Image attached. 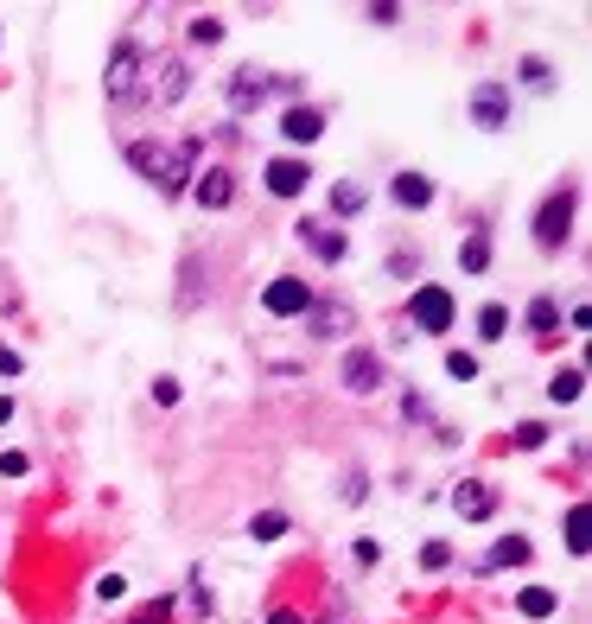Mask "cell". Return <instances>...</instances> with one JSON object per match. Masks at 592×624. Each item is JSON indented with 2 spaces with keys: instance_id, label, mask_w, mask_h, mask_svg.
Listing matches in <instances>:
<instances>
[{
  "instance_id": "obj_14",
  "label": "cell",
  "mask_w": 592,
  "mask_h": 624,
  "mask_svg": "<svg viewBox=\"0 0 592 624\" xmlns=\"http://www.w3.org/2000/svg\"><path fill=\"white\" fill-rule=\"evenodd\" d=\"M389 198L402 204V211H427V204H433V179H427V172H395Z\"/></svg>"
},
{
  "instance_id": "obj_35",
  "label": "cell",
  "mask_w": 592,
  "mask_h": 624,
  "mask_svg": "<svg viewBox=\"0 0 592 624\" xmlns=\"http://www.w3.org/2000/svg\"><path fill=\"white\" fill-rule=\"evenodd\" d=\"M0 376H20V351H7V344H0Z\"/></svg>"
},
{
  "instance_id": "obj_25",
  "label": "cell",
  "mask_w": 592,
  "mask_h": 624,
  "mask_svg": "<svg viewBox=\"0 0 592 624\" xmlns=\"http://www.w3.org/2000/svg\"><path fill=\"white\" fill-rule=\"evenodd\" d=\"M185 32H191V45H223V20H217V13H204V20H191Z\"/></svg>"
},
{
  "instance_id": "obj_30",
  "label": "cell",
  "mask_w": 592,
  "mask_h": 624,
  "mask_svg": "<svg viewBox=\"0 0 592 624\" xmlns=\"http://www.w3.org/2000/svg\"><path fill=\"white\" fill-rule=\"evenodd\" d=\"M121 593H128V580H121V574H102V580H96V599H102V605H115Z\"/></svg>"
},
{
  "instance_id": "obj_34",
  "label": "cell",
  "mask_w": 592,
  "mask_h": 624,
  "mask_svg": "<svg viewBox=\"0 0 592 624\" xmlns=\"http://www.w3.org/2000/svg\"><path fill=\"white\" fill-rule=\"evenodd\" d=\"M0 472H7V478H26V453H0Z\"/></svg>"
},
{
  "instance_id": "obj_4",
  "label": "cell",
  "mask_w": 592,
  "mask_h": 624,
  "mask_svg": "<svg viewBox=\"0 0 592 624\" xmlns=\"http://www.w3.org/2000/svg\"><path fill=\"white\" fill-rule=\"evenodd\" d=\"M567 223H573V185H561V192L542 198V211H535V249H561L567 242Z\"/></svg>"
},
{
  "instance_id": "obj_13",
  "label": "cell",
  "mask_w": 592,
  "mask_h": 624,
  "mask_svg": "<svg viewBox=\"0 0 592 624\" xmlns=\"http://www.w3.org/2000/svg\"><path fill=\"white\" fill-rule=\"evenodd\" d=\"M306 319H312V338H344V332H351V306H344V300H312L306 306Z\"/></svg>"
},
{
  "instance_id": "obj_29",
  "label": "cell",
  "mask_w": 592,
  "mask_h": 624,
  "mask_svg": "<svg viewBox=\"0 0 592 624\" xmlns=\"http://www.w3.org/2000/svg\"><path fill=\"white\" fill-rule=\"evenodd\" d=\"M542 440H548V427H542V421H522V427H516V453H535Z\"/></svg>"
},
{
  "instance_id": "obj_33",
  "label": "cell",
  "mask_w": 592,
  "mask_h": 624,
  "mask_svg": "<svg viewBox=\"0 0 592 624\" xmlns=\"http://www.w3.org/2000/svg\"><path fill=\"white\" fill-rule=\"evenodd\" d=\"M153 402L172 408V402H179V383H172V376H160V383H153Z\"/></svg>"
},
{
  "instance_id": "obj_26",
  "label": "cell",
  "mask_w": 592,
  "mask_h": 624,
  "mask_svg": "<svg viewBox=\"0 0 592 624\" xmlns=\"http://www.w3.org/2000/svg\"><path fill=\"white\" fill-rule=\"evenodd\" d=\"M160 77H166V83H160V96H166V102H179V96H185V64H179V58H166V64H160Z\"/></svg>"
},
{
  "instance_id": "obj_24",
  "label": "cell",
  "mask_w": 592,
  "mask_h": 624,
  "mask_svg": "<svg viewBox=\"0 0 592 624\" xmlns=\"http://www.w3.org/2000/svg\"><path fill=\"white\" fill-rule=\"evenodd\" d=\"M516 71H522V83H529V90H554V64H548V58H522Z\"/></svg>"
},
{
  "instance_id": "obj_2",
  "label": "cell",
  "mask_w": 592,
  "mask_h": 624,
  "mask_svg": "<svg viewBox=\"0 0 592 624\" xmlns=\"http://www.w3.org/2000/svg\"><path fill=\"white\" fill-rule=\"evenodd\" d=\"M102 96H109V102H134V96H141V45H134V39H121V45L109 51Z\"/></svg>"
},
{
  "instance_id": "obj_23",
  "label": "cell",
  "mask_w": 592,
  "mask_h": 624,
  "mask_svg": "<svg viewBox=\"0 0 592 624\" xmlns=\"http://www.w3.org/2000/svg\"><path fill=\"white\" fill-rule=\"evenodd\" d=\"M249 535H255V542H281V535H287V516L281 510H261L255 523H249Z\"/></svg>"
},
{
  "instance_id": "obj_1",
  "label": "cell",
  "mask_w": 592,
  "mask_h": 624,
  "mask_svg": "<svg viewBox=\"0 0 592 624\" xmlns=\"http://www.w3.org/2000/svg\"><path fill=\"white\" fill-rule=\"evenodd\" d=\"M191 153H198V141H185V147H153V141H134L128 147V166L141 172V179H153L160 192H185V179H191Z\"/></svg>"
},
{
  "instance_id": "obj_7",
  "label": "cell",
  "mask_w": 592,
  "mask_h": 624,
  "mask_svg": "<svg viewBox=\"0 0 592 624\" xmlns=\"http://www.w3.org/2000/svg\"><path fill=\"white\" fill-rule=\"evenodd\" d=\"M191 179H198V185H191V198H198L204 211H230V204H236V172H230V166L191 172Z\"/></svg>"
},
{
  "instance_id": "obj_16",
  "label": "cell",
  "mask_w": 592,
  "mask_h": 624,
  "mask_svg": "<svg viewBox=\"0 0 592 624\" xmlns=\"http://www.w3.org/2000/svg\"><path fill=\"white\" fill-rule=\"evenodd\" d=\"M516 612L522 618H554V612H561V593H554V586H522V593H516Z\"/></svg>"
},
{
  "instance_id": "obj_37",
  "label": "cell",
  "mask_w": 592,
  "mask_h": 624,
  "mask_svg": "<svg viewBox=\"0 0 592 624\" xmlns=\"http://www.w3.org/2000/svg\"><path fill=\"white\" fill-rule=\"evenodd\" d=\"M0 421H13V402H7V395H0Z\"/></svg>"
},
{
  "instance_id": "obj_36",
  "label": "cell",
  "mask_w": 592,
  "mask_h": 624,
  "mask_svg": "<svg viewBox=\"0 0 592 624\" xmlns=\"http://www.w3.org/2000/svg\"><path fill=\"white\" fill-rule=\"evenodd\" d=\"M268 624H300V618H293V612H274V618H268Z\"/></svg>"
},
{
  "instance_id": "obj_8",
  "label": "cell",
  "mask_w": 592,
  "mask_h": 624,
  "mask_svg": "<svg viewBox=\"0 0 592 624\" xmlns=\"http://www.w3.org/2000/svg\"><path fill=\"white\" fill-rule=\"evenodd\" d=\"M306 179H312V166L300 160V153H281V160H268V192H274V198H300Z\"/></svg>"
},
{
  "instance_id": "obj_6",
  "label": "cell",
  "mask_w": 592,
  "mask_h": 624,
  "mask_svg": "<svg viewBox=\"0 0 592 624\" xmlns=\"http://www.w3.org/2000/svg\"><path fill=\"white\" fill-rule=\"evenodd\" d=\"M472 121L484 134H497V128H510V83H497V77H484L478 90H472Z\"/></svg>"
},
{
  "instance_id": "obj_15",
  "label": "cell",
  "mask_w": 592,
  "mask_h": 624,
  "mask_svg": "<svg viewBox=\"0 0 592 624\" xmlns=\"http://www.w3.org/2000/svg\"><path fill=\"white\" fill-rule=\"evenodd\" d=\"M223 96H230V109H236V115H249V109H261V96H268V77H261V71H236Z\"/></svg>"
},
{
  "instance_id": "obj_10",
  "label": "cell",
  "mask_w": 592,
  "mask_h": 624,
  "mask_svg": "<svg viewBox=\"0 0 592 624\" xmlns=\"http://www.w3.org/2000/svg\"><path fill=\"white\" fill-rule=\"evenodd\" d=\"M293 230H300V242H312V255H319V262H344V249H351V242H344L332 223H319V217H300Z\"/></svg>"
},
{
  "instance_id": "obj_11",
  "label": "cell",
  "mask_w": 592,
  "mask_h": 624,
  "mask_svg": "<svg viewBox=\"0 0 592 624\" xmlns=\"http://www.w3.org/2000/svg\"><path fill=\"white\" fill-rule=\"evenodd\" d=\"M452 510H459L465 523H484V516L497 510V491H491V484H484V478H465L459 491H452Z\"/></svg>"
},
{
  "instance_id": "obj_28",
  "label": "cell",
  "mask_w": 592,
  "mask_h": 624,
  "mask_svg": "<svg viewBox=\"0 0 592 624\" xmlns=\"http://www.w3.org/2000/svg\"><path fill=\"white\" fill-rule=\"evenodd\" d=\"M567 548H573V554H586V504H573V510H567Z\"/></svg>"
},
{
  "instance_id": "obj_22",
  "label": "cell",
  "mask_w": 592,
  "mask_h": 624,
  "mask_svg": "<svg viewBox=\"0 0 592 624\" xmlns=\"http://www.w3.org/2000/svg\"><path fill=\"white\" fill-rule=\"evenodd\" d=\"M580 363H567V370H554V383H548V402H580Z\"/></svg>"
},
{
  "instance_id": "obj_12",
  "label": "cell",
  "mask_w": 592,
  "mask_h": 624,
  "mask_svg": "<svg viewBox=\"0 0 592 624\" xmlns=\"http://www.w3.org/2000/svg\"><path fill=\"white\" fill-rule=\"evenodd\" d=\"M281 134H287L293 147H312V141L325 134V115H319V109H306V102H293V109L281 115Z\"/></svg>"
},
{
  "instance_id": "obj_18",
  "label": "cell",
  "mask_w": 592,
  "mask_h": 624,
  "mask_svg": "<svg viewBox=\"0 0 592 624\" xmlns=\"http://www.w3.org/2000/svg\"><path fill=\"white\" fill-rule=\"evenodd\" d=\"M363 204H370V192H363L357 179H338L332 185V217H363Z\"/></svg>"
},
{
  "instance_id": "obj_27",
  "label": "cell",
  "mask_w": 592,
  "mask_h": 624,
  "mask_svg": "<svg viewBox=\"0 0 592 624\" xmlns=\"http://www.w3.org/2000/svg\"><path fill=\"white\" fill-rule=\"evenodd\" d=\"M446 376H452V383H472V376H478V357L472 351H446Z\"/></svg>"
},
{
  "instance_id": "obj_19",
  "label": "cell",
  "mask_w": 592,
  "mask_h": 624,
  "mask_svg": "<svg viewBox=\"0 0 592 624\" xmlns=\"http://www.w3.org/2000/svg\"><path fill=\"white\" fill-rule=\"evenodd\" d=\"M478 338L484 344H497V338H510V306H478Z\"/></svg>"
},
{
  "instance_id": "obj_20",
  "label": "cell",
  "mask_w": 592,
  "mask_h": 624,
  "mask_svg": "<svg viewBox=\"0 0 592 624\" xmlns=\"http://www.w3.org/2000/svg\"><path fill=\"white\" fill-rule=\"evenodd\" d=\"M459 268H465V274H484V268H491V236H484V230H472V236H465Z\"/></svg>"
},
{
  "instance_id": "obj_21",
  "label": "cell",
  "mask_w": 592,
  "mask_h": 624,
  "mask_svg": "<svg viewBox=\"0 0 592 624\" xmlns=\"http://www.w3.org/2000/svg\"><path fill=\"white\" fill-rule=\"evenodd\" d=\"M529 561V542H522V535H503V542L484 554V567H522Z\"/></svg>"
},
{
  "instance_id": "obj_5",
  "label": "cell",
  "mask_w": 592,
  "mask_h": 624,
  "mask_svg": "<svg viewBox=\"0 0 592 624\" xmlns=\"http://www.w3.org/2000/svg\"><path fill=\"white\" fill-rule=\"evenodd\" d=\"M319 300V293H312L300 274H274L268 287H261V306L274 312V319H306V306Z\"/></svg>"
},
{
  "instance_id": "obj_3",
  "label": "cell",
  "mask_w": 592,
  "mask_h": 624,
  "mask_svg": "<svg viewBox=\"0 0 592 624\" xmlns=\"http://www.w3.org/2000/svg\"><path fill=\"white\" fill-rule=\"evenodd\" d=\"M408 319H414V332H452V293L440 281H421L408 293Z\"/></svg>"
},
{
  "instance_id": "obj_32",
  "label": "cell",
  "mask_w": 592,
  "mask_h": 624,
  "mask_svg": "<svg viewBox=\"0 0 592 624\" xmlns=\"http://www.w3.org/2000/svg\"><path fill=\"white\" fill-rule=\"evenodd\" d=\"M446 561H452V548H446V542H427V548H421V567H433V574H440Z\"/></svg>"
},
{
  "instance_id": "obj_31",
  "label": "cell",
  "mask_w": 592,
  "mask_h": 624,
  "mask_svg": "<svg viewBox=\"0 0 592 624\" xmlns=\"http://www.w3.org/2000/svg\"><path fill=\"white\" fill-rule=\"evenodd\" d=\"M166 618H172V599H153V605H147V612H134L128 624H166Z\"/></svg>"
},
{
  "instance_id": "obj_9",
  "label": "cell",
  "mask_w": 592,
  "mask_h": 624,
  "mask_svg": "<svg viewBox=\"0 0 592 624\" xmlns=\"http://www.w3.org/2000/svg\"><path fill=\"white\" fill-rule=\"evenodd\" d=\"M344 389H351V395L382 389V357L376 351H344Z\"/></svg>"
},
{
  "instance_id": "obj_17",
  "label": "cell",
  "mask_w": 592,
  "mask_h": 624,
  "mask_svg": "<svg viewBox=\"0 0 592 624\" xmlns=\"http://www.w3.org/2000/svg\"><path fill=\"white\" fill-rule=\"evenodd\" d=\"M522 319H529V332H554V325H561V300H554V293H535L529 300V312H522Z\"/></svg>"
}]
</instances>
